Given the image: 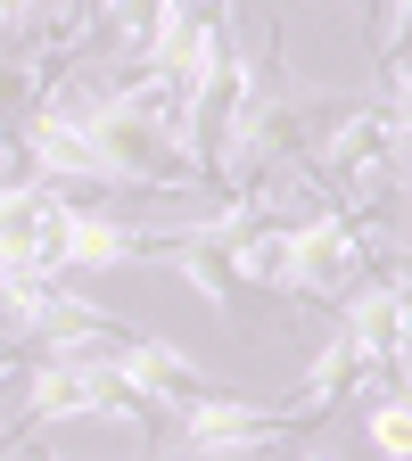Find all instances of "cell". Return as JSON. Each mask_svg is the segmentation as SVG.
<instances>
[{
    "mask_svg": "<svg viewBox=\"0 0 412 461\" xmlns=\"http://www.w3.org/2000/svg\"><path fill=\"white\" fill-rule=\"evenodd\" d=\"M17 157L50 190H206L173 149L165 124V75L91 83L83 67H58L25 91Z\"/></svg>",
    "mask_w": 412,
    "mask_h": 461,
    "instance_id": "cell-1",
    "label": "cell"
},
{
    "mask_svg": "<svg viewBox=\"0 0 412 461\" xmlns=\"http://www.w3.org/2000/svg\"><path fill=\"white\" fill-rule=\"evenodd\" d=\"M330 83H298L280 58V33H264L256 58H240L231 75V99H223V124H215V157H206V182L215 190H248L264 182L272 165H298L314 124L330 115Z\"/></svg>",
    "mask_w": 412,
    "mask_h": 461,
    "instance_id": "cell-2",
    "label": "cell"
},
{
    "mask_svg": "<svg viewBox=\"0 0 412 461\" xmlns=\"http://www.w3.org/2000/svg\"><path fill=\"white\" fill-rule=\"evenodd\" d=\"M298 165L322 182L330 206H346V214H396V198H404V107L396 99H363V91H338Z\"/></svg>",
    "mask_w": 412,
    "mask_h": 461,
    "instance_id": "cell-3",
    "label": "cell"
},
{
    "mask_svg": "<svg viewBox=\"0 0 412 461\" xmlns=\"http://www.w3.org/2000/svg\"><path fill=\"white\" fill-rule=\"evenodd\" d=\"M107 346V338H99ZM99 346H67V355H25V379H17V437H41V429H67V420H124L141 445H165L157 412L115 379V363Z\"/></svg>",
    "mask_w": 412,
    "mask_h": 461,
    "instance_id": "cell-4",
    "label": "cell"
},
{
    "mask_svg": "<svg viewBox=\"0 0 412 461\" xmlns=\"http://www.w3.org/2000/svg\"><path fill=\"white\" fill-rule=\"evenodd\" d=\"M330 313H338V338L371 363V379L380 387H404V272L396 264L363 272Z\"/></svg>",
    "mask_w": 412,
    "mask_h": 461,
    "instance_id": "cell-5",
    "label": "cell"
},
{
    "mask_svg": "<svg viewBox=\"0 0 412 461\" xmlns=\"http://www.w3.org/2000/svg\"><path fill=\"white\" fill-rule=\"evenodd\" d=\"M363 445L371 461H404V387H380V403L363 412Z\"/></svg>",
    "mask_w": 412,
    "mask_h": 461,
    "instance_id": "cell-6",
    "label": "cell"
},
{
    "mask_svg": "<svg viewBox=\"0 0 412 461\" xmlns=\"http://www.w3.org/2000/svg\"><path fill=\"white\" fill-rule=\"evenodd\" d=\"M83 9H91V0H50V17H58V33H67V25H75Z\"/></svg>",
    "mask_w": 412,
    "mask_h": 461,
    "instance_id": "cell-7",
    "label": "cell"
}]
</instances>
